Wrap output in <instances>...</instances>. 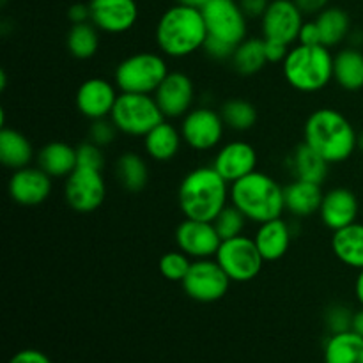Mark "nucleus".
Instances as JSON below:
<instances>
[{
	"label": "nucleus",
	"instance_id": "14",
	"mask_svg": "<svg viewBox=\"0 0 363 363\" xmlns=\"http://www.w3.org/2000/svg\"><path fill=\"white\" fill-rule=\"evenodd\" d=\"M152 96L165 119H183L194 105V80L181 71H170Z\"/></svg>",
	"mask_w": 363,
	"mask_h": 363
},
{
	"label": "nucleus",
	"instance_id": "8",
	"mask_svg": "<svg viewBox=\"0 0 363 363\" xmlns=\"http://www.w3.org/2000/svg\"><path fill=\"white\" fill-rule=\"evenodd\" d=\"M215 259L227 273V277L233 282L240 284L257 279L266 262L254 238H248L245 234L222 241Z\"/></svg>",
	"mask_w": 363,
	"mask_h": 363
},
{
	"label": "nucleus",
	"instance_id": "22",
	"mask_svg": "<svg viewBox=\"0 0 363 363\" xmlns=\"http://www.w3.org/2000/svg\"><path fill=\"white\" fill-rule=\"evenodd\" d=\"M323 197H325V191H323L321 184L311 183V181L293 179L287 186H284L286 211L298 218L319 215Z\"/></svg>",
	"mask_w": 363,
	"mask_h": 363
},
{
	"label": "nucleus",
	"instance_id": "11",
	"mask_svg": "<svg viewBox=\"0 0 363 363\" xmlns=\"http://www.w3.org/2000/svg\"><path fill=\"white\" fill-rule=\"evenodd\" d=\"M225 128L220 112L208 106H197L183 117L179 130L188 147L194 151H211L220 145Z\"/></svg>",
	"mask_w": 363,
	"mask_h": 363
},
{
	"label": "nucleus",
	"instance_id": "36",
	"mask_svg": "<svg viewBox=\"0 0 363 363\" xmlns=\"http://www.w3.org/2000/svg\"><path fill=\"white\" fill-rule=\"evenodd\" d=\"M191 257H188L184 252H181L179 248L172 252H167L165 255H162L160 259V273L165 277L170 282H183V279L186 277L188 269L191 266Z\"/></svg>",
	"mask_w": 363,
	"mask_h": 363
},
{
	"label": "nucleus",
	"instance_id": "4",
	"mask_svg": "<svg viewBox=\"0 0 363 363\" xmlns=\"http://www.w3.org/2000/svg\"><path fill=\"white\" fill-rule=\"evenodd\" d=\"M230 204L236 206L248 222H269L280 218L286 211L284 186L275 177L254 170L230 183Z\"/></svg>",
	"mask_w": 363,
	"mask_h": 363
},
{
	"label": "nucleus",
	"instance_id": "43",
	"mask_svg": "<svg viewBox=\"0 0 363 363\" xmlns=\"http://www.w3.org/2000/svg\"><path fill=\"white\" fill-rule=\"evenodd\" d=\"M9 363H52V360L39 350H21L11 358Z\"/></svg>",
	"mask_w": 363,
	"mask_h": 363
},
{
	"label": "nucleus",
	"instance_id": "34",
	"mask_svg": "<svg viewBox=\"0 0 363 363\" xmlns=\"http://www.w3.org/2000/svg\"><path fill=\"white\" fill-rule=\"evenodd\" d=\"M220 116H222L223 123L229 130L233 131H248L255 126L257 123V110L247 99L234 98L229 99L222 105L220 110Z\"/></svg>",
	"mask_w": 363,
	"mask_h": 363
},
{
	"label": "nucleus",
	"instance_id": "5",
	"mask_svg": "<svg viewBox=\"0 0 363 363\" xmlns=\"http://www.w3.org/2000/svg\"><path fill=\"white\" fill-rule=\"evenodd\" d=\"M287 84L300 92H319L333 80V55L323 45H296L282 62Z\"/></svg>",
	"mask_w": 363,
	"mask_h": 363
},
{
	"label": "nucleus",
	"instance_id": "24",
	"mask_svg": "<svg viewBox=\"0 0 363 363\" xmlns=\"http://www.w3.org/2000/svg\"><path fill=\"white\" fill-rule=\"evenodd\" d=\"M35 163L50 177L66 179L77 169V147H71L66 142H50L35 155Z\"/></svg>",
	"mask_w": 363,
	"mask_h": 363
},
{
	"label": "nucleus",
	"instance_id": "49",
	"mask_svg": "<svg viewBox=\"0 0 363 363\" xmlns=\"http://www.w3.org/2000/svg\"><path fill=\"white\" fill-rule=\"evenodd\" d=\"M177 4H181V6H186V7H194V9H204L206 6H208L211 0H176Z\"/></svg>",
	"mask_w": 363,
	"mask_h": 363
},
{
	"label": "nucleus",
	"instance_id": "31",
	"mask_svg": "<svg viewBox=\"0 0 363 363\" xmlns=\"http://www.w3.org/2000/svg\"><path fill=\"white\" fill-rule=\"evenodd\" d=\"M233 67L243 77H252L262 71V67L268 64V57H266L264 50V39L259 38H248L241 41L240 45L234 48L233 57H230Z\"/></svg>",
	"mask_w": 363,
	"mask_h": 363
},
{
	"label": "nucleus",
	"instance_id": "42",
	"mask_svg": "<svg viewBox=\"0 0 363 363\" xmlns=\"http://www.w3.org/2000/svg\"><path fill=\"white\" fill-rule=\"evenodd\" d=\"M264 50L266 57H268V62L273 64L284 62V59H286L287 53H289V46L279 41H272V39H264Z\"/></svg>",
	"mask_w": 363,
	"mask_h": 363
},
{
	"label": "nucleus",
	"instance_id": "6",
	"mask_svg": "<svg viewBox=\"0 0 363 363\" xmlns=\"http://www.w3.org/2000/svg\"><path fill=\"white\" fill-rule=\"evenodd\" d=\"M169 73L167 60L160 53L138 52L117 64L113 82L121 92L155 94Z\"/></svg>",
	"mask_w": 363,
	"mask_h": 363
},
{
	"label": "nucleus",
	"instance_id": "28",
	"mask_svg": "<svg viewBox=\"0 0 363 363\" xmlns=\"http://www.w3.org/2000/svg\"><path fill=\"white\" fill-rule=\"evenodd\" d=\"M333 80L344 91L354 92L363 89V53L360 50H340L333 57Z\"/></svg>",
	"mask_w": 363,
	"mask_h": 363
},
{
	"label": "nucleus",
	"instance_id": "2",
	"mask_svg": "<svg viewBox=\"0 0 363 363\" xmlns=\"http://www.w3.org/2000/svg\"><path fill=\"white\" fill-rule=\"evenodd\" d=\"M184 218L213 222L230 201V184L213 165L197 167L183 177L177 190Z\"/></svg>",
	"mask_w": 363,
	"mask_h": 363
},
{
	"label": "nucleus",
	"instance_id": "44",
	"mask_svg": "<svg viewBox=\"0 0 363 363\" xmlns=\"http://www.w3.org/2000/svg\"><path fill=\"white\" fill-rule=\"evenodd\" d=\"M247 18H262L269 6V0H238Z\"/></svg>",
	"mask_w": 363,
	"mask_h": 363
},
{
	"label": "nucleus",
	"instance_id": "12",
	"mask_svg": "<svg viewBox=\"0 0 363 363\" xmlns=\"http://www.w3.org/2000/svg\"><path fill=\"white\" fill-rule=\"evenodd\" d=\"M209 38L238 46L247 39V14L236 0H211L202 9Z\"/></svg>",
	"mask_w": 363,
	"mask_h": 363
},
{
	"label": "nucleus",
	"instance_id": "37",
	"mask_svg": "<svg viewBox=\"0 0 363 363\" xmlns=\"http://www.w3.org/2000/svg\"><path fill=\"white\" fill-rule=\"evenodd\" d=\"M77 167L92 170H103L105 167V155L103 147L96 145L94 142L87 140L77 147Z\"/></svg>",
	"mask_w": 363,
	"mask_h": 363
},
{
	"label": "nucleus",
	"instance_id": "18",
	"mask_svg": "<svg viewBox=\"0 0 363 363\" xmlns=\"http://www.w3.org/2000/svg\"><path fill=\"white\" fill-rule=\"evenodd\" d=\"M9 197L20 206H39L52 194V177L39 167H23L13 170L7 183Z\"/></svg>",
	"mask_w": 363,
	"mask_h": 363
},
{
	"label": "nucleus",
	"instance_id": "20",
	"mask_svg": "<svg viewBox=\"0 0 363 363\" xmlns=\"http://www.w3.org/2000/svg\"><path fill=\"white\" fill-rule=\"evenodd\" d=\"M358 213H360V202L357 194L350 188L339 186L325 194L319 208V218L330 230H339L357 222Z\"/></svg>",
	"mask_w": 363,
	"mask_h": 363
},
{
	"label": "nucleus",
	"instance_id": "29",
	"mask_svg": "<svg viewBox=\"0 0 363 363\" xmlns=\"http://www.w3.org/2000/svg\"><path fill=\"white\" fill-rule=\"evenodd\" d=\"M325 363H363V337L353 330L332 333L325 344Z\"/></svg>",
	"mask_w": 363,
	"mask_h": 363
},
{
	"label": "nucleus",
	"instance_id": "30",
	"mask_svg": "<svg viewBox=\"0 0 363 363\" xmlns=\"http://www.w3.org/2000/svg\"><path fill=\"white\" fill-rule=\"evenodd\" d=\"M116 177L123 190L138 194L149 183L147 163L137 152H123L116 162Z\"/></svg>",
	"mask_w": 363,
	"mask_h": 363
},
{
	"label": "nucleus",
	"instance_id": "27",
	"mask_svg": "<svg viewBox=\"0 0 363 363\" xmlns=\"http://www.w3.org/2000/svg\"><path fill=\"white\" fill-rule=\"evenodd\" d=\"M34 156L30 140L21 131L6 126L0 130V162L6 169L18 170L28 167Z\"/></svg>",
	"mask_w": 363,
	"mask_h": 363
},
{
	"label": "nucleus",
	"instance_id": "48",
	"mask_svg": "<svg viewBox=\"0 0 363 363\" xmlns=\"http://www.w3.org/2000/svg\"><path fill=\"white\" fill-rule=\"evenodd\" d=\"M351 330H353L354 333H358V335L363 337V307L360 308V311L354 312L353 325H351Z\"/></svg>",
	"mask_w": 363,
	"mask_h": 363
},
{
	"label": "nucleus",
	"instance_id": "17",
	"mask_svg": "<svg viewBox=\"0 0 363 363\" xmlns=\"http://www.w3.org/2000/svg\"><path fill=\"white\" fill-rule=\"evenodd\" d=\"M117 96L116 84L99 77L89 78L77 91V108L89 121L106 119L112 113Z\"/></svg>",
	"mask_w": 363,
	"mask_h": 363
},
{
	"label": "nucleus",
	"instance_id": "21",
	"mask_svg": "<svg viewBox=\"0 0 363 363\" xmlns=\"http://www.w3.org/2000/svg\"><path fill=\"white\" fill-rule=\"evenodd\" d=\"M291 240H293V230L282 216L259 223V229L254 236L255 245L266 262L280 261L289 250Z\"/></svg>",
	"mask_w": 363,
	"mask_h": 363
},
{
	"label": "nucleus",
	"instance_id": "50",
	"mask_svg": "<svg viewBox=\"0 0 363 363\" xmlns=\"http://www.w3.org/2000/svg\"><path fill=\"white\" fill-rule=\"evenodd\" d=\"M358 149L363 152V131L360 135H358Z\"/></svg>",
	"mask_w": 363,
	"mask_h": 363
},
{
	"label": "nucleus",
	"instance_id": "16",
	"mask_svg": "<svg viewBox=\"0 0 363 363\" xmlns=\"http://www.w3.org/2000/svg\"><path fill=\"white\" fill-rule=\"evenodd\" d=\"M91 23L99 32L124 34L131 30L138 20V6L135 0H91Z\"/></svg>",
	"mask_w": 363,
	"mask_h": 363
},
{
	"label": "nucleus",
	"instance_id": "15",
	"mask_svg": "<svg viewBox=\"0 0 363 363\" xmlns=\"http://www.w3.org/2000/svg\"><path fill=\"white\" fill-rule=\"evenodd\" d=\"M176 245L181 252L195 259H213L222 245L213 222L184 218L176 229Z\"/></svg>",
	"mask_w": 363,
	"mask_h": 363
},
{
	"label": "nucleus",
	"instance_id": "13",
	"mask_svg": "<svg viewBox=\"0 0 363 363\" xmlns=\"http://www.w3.org/2000/svg\"><path fill=\"white\" fill-rule=\"evenodd\" d=\"M303 23V13L294 0H272L261 18L262 38L291 46L298 41Z\"/></svg>",
	"mask_w": 363,
	"mask_h": 363
},
{
	"label": "nucleus",
	"instance_id": "9",
	"mask_svg": "<svg viewBox=\"0 0 363 363\" xmlns=\"http://www.w3.org/2000/svg\"><path fill=\"white\" fill-rule=\"evenodd\" d=\"M233 280L227 277L216 259H195L183 279L184 293L199 303H215L229 291Z\"/></svg>",
	"mask_w": 363,
	"mask_h": 363
},
{
	"label": "nucleus",
	"instance_id": "7",
	"mask_svg": "<svg viewBox=\"0 0 363 363\" xmlns=\"http://www.w3.org/2000/svg\"><path fill=\"white\" fill-rule=\"evenodd\" d=\"M110 119L116 124L119 133L130 137H145L152 128L165 121V116L152 94L119 92Z\"/></svg>",
	"mask_w": 363,
	"mask_h": 363
},
{
	"label": "nucleus",
	"instance_id": "25",
	"mask_svg": "<svg viewBox=\"0 0 363 363\" xmlns=\"http://www.w3.org/2000/svg\"><path fill=\"white\" fill-rule=\"evenodd\" d=\"M332 250L342 264L354 269H363V223H351L333 230Z\"/></svg>",
	"mask_w": 363,
	"mask_h": 363
},
{
	"label": "nucleus",
	"instance_id": "41",
	"mask_svg": "<svg viewBox=\"0 0 363 363\" xmlns=\"http://www.w3.org/2000/svg\"><path fill=\"white\" fill-rule=\"evenodd\" d=\"M298 45H307V46L323 45L321 32H319V27L318 23H315V20L305 21V23L301 25L300 35H298Z\"/></svg>",
	"mask_w": 363,
	"mask_h": 363
},
{
	"label": "nucleus",
	"instance_id": "1",
	"mask_svg": "<svg viewBox=\"0 0 363 363\" xmlns=\"http://www.w3.org/2000/svg\"><path fill=\"white\" fill-rule=\"evenodd\" d=\"M303 142L330 165L342 163L358 149V133L351 121L335 108H318L303 126Z\"/></svg>",
	"mask_w": 363,
	"mask_h": 363
},
{
	"label": "nucleus",
	"instance_id": "47",
	"mask_svg": "<svg viewBox=\"0 0 363 363\" xmlns=\"http://www.w3.org/2000/svg\"><path fill=\"white\" fill-rule=\"evenodd\" d=\"M354 296L363 307V269H358L357 280H354Z\"/></svg>",
	"mask_w": 363,
	"mask_h": 363
},
{
	"label": "nucleus",
	"instance_id": "40",
	"mask_svg": "<svg viewBox=\"0 0 363 363\" xmlns=\"http://www.w3.org/2000/svg\"><path fill=\"white\" fill-rule=\"evenodd\" d=\"M234 48H236V46L229 45V43L225 41H220V39L209 38L208 35V39H206L204 43V48L202 50H204V52L215 60H227V59L230 60V57H233L234 53Z\"/></svg>",
	"mask_w": 363,
	"mask_h": 363
},
{
	"label": "nucleus",
	"instance_id": "26",
	"mask_svg": "<svg viewBox=\"0 0 363 363\" xmlns=\"http://www.w3.org/2000/svg\"><path fill=\"white\" fill-rule=\"evenodd\" d=\"M181 142H183L181 130L163 121L145 135L144 149L149 158L155 160V162H170L179 152Z\"/></svg>",
	"mask_w": 363,
	"mask_h": 363
},
{
	"label": "nucleus",
	"instance_id": "32",
	"mask_svg": "<svg viewBox=\"0 0 363 363\" xmlns=\"http://www.w3.org/2000/svg\"><path fill=\"white\" fill-rule=\"evenodd\" d=\"M319 32H321L323 46L332 48V46L340 45L347 38L351 28L350 14L340 7H326L315 16Z\"/></svg>",
	"mask_w": 363,
	"mask_h": 363
},
{
	"label": "nucleus",
	"instance_id": "39",
	"mask_svg": "<svg viewBox=\"0 0 363 363\" xmlns=\"http://www.w3.org/2000/svg\"><path fill=\"white\" fill-rule=\"evenodd\" d=\"M353 315L354 312H351L344 305H332L325 315L326 326H328L332 333L347 332V330H351V325H353Z\"/></svg>",
	"mask_w": 363,
	"mask_h": 363
},
{
	"label": "nucleus",
	"instance_id": "35",
	"mask_svg": "<svg viewBox=\"0 0 363 363\" xmlns=\"http://www.w3.org/2000/svg\"><path fill=\"white\" fill-rule=\"evenodd\" d=\"M247 216L233 204H227L222 211L216 215V218L213 220V225H215L216 233L220 234L222 241L230 240V238L241 236L247 227Z\"/></svg>",
	"mask_w": 363,
	"mask_h": 363
},
{
	"label": "nucleus",
	"instance_id": "45",
	"mask_svg": "<svg viewBox=\"0 0 363 363\" xmlns=\"http://www.w3.org/2000/svg\"><path fill=\"white\" fill-rule=\"evenodd\" d=\"M67 18H69V21L73 25L91 21V9H89V4H73V6L67 9Z\"/></svg>",
	"mask_w": 363,
	"mask_h": 363
},
{
	"label": "nucleus",
	"instance_id": "33",
	"mask_svg": "<svg viewBox=\"0 0 363 363\" xmlns=\"http://www.w3.org/2000/svg\"><path fill=\"white\" fill-rule=\"evenodd\" d=\"M66 46L74 59H92L99 50V30L91 21L73 25L67 32Z\"/></svg>",
	"mask_w": 363,
	"mask_h": 363
},
{
	"label": "nucleus",
	"instance_id": "38",
	"mask_svg": "<svg viewBox=\"0 0 363 363\" xmlns=\"http://www.w3.org/2000/svg\"><path fill=\"white\" fill-rule=\"evenodd\" d=\"M117 133H119V130L116 128V124L112 123L110 117H106V119L92 121L91 128H89V140L94 142L99 147H106L116 140Z\"/></svg>",
	"mask_w": 363,
	"mask_h": 363
},
{
	"label": "nucleus",
	"instance_id": "3",
	"mask_svg": "<svg viewBox=\"0 0 363 363\" xmlns=\"http://www.w3.org/2000/svg\"><path fill=\"white\" fill-rule=\"evenodd\" d=\"M155 38L163 55L170 59H184L204 48L208 39L204 14L201 9L176 4L160 16Z\"/></svg>",
	"mask_w": 363,
	"mask_h": 363
},
{
	"label": "nucleus",
	"instance_id": "46",
	"mask_svg": "<svg viewBox=\"0 0 363 363\" xmlns=\"http://www.w3.org/2000/svg\"><path fill=\"white\" fill-rule=\"evenodd\" d=\"M303 14H319L323 9H326L330 0H294Z\"/></svg>",
	"mask_w": 363,
	"mask_h": 363
},
{
	"label": "nucleus",
	"instance_id": "19",
	"mask_svg": "<svg viewBox=\"0 0 363 363\" xmlns=\"http://www.w3.org/2000/svg\"><path fill=\"white\" fill-rule=\"evenodd\" d=\"M257 151L254 145L243 140H233L216 151L213 167L230 184L257 170Z\"/></svg>",
	"mask_w": 363,
	"mask_h": 363
},
{
	"label": "nucleus",
	"instance_id": "10",
	"mask_svg": "<svg viewBox=\"0 0 363 363\" xmlns=\"http://www.w3.org/2000/svg\"><path fill=\"white\" fill-rule=\"evenodd\" d=\"M64 199L77 213H94L106 199V183L101 170L77 167L64 181Z\"/></svg>",
	"mask_w": 363,
	"mask_h": 363
},
{
	"label": "nucleus",
	"instance_id": "23",
	"mask_svg": "<svg viewBox=\"0 0 363 363\" xmlns=\"http://www.w3.org/2000/svg\"><path fill=\"white\" fill-rule=\"evenodd\" d=\"M287 165H289L293 179L311 181L315 184L325 183L330 172V163L305 142L291 152Z\"/></svg>",
	"mask_w": 363,
	"mask_h": 363
}]
</instances>
